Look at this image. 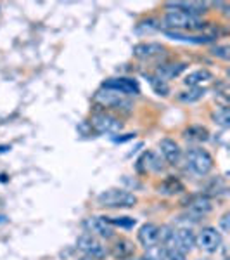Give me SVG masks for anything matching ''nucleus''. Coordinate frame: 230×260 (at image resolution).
I'll list each match as a JSON object with an SVG mask.
<instances>
[{
    "label": "nucleus",
    "instance_id": "f257e3e1",
    "mask_svg": "<svg viewBox=\"0 0 230 260\" xmlns=\"http://www.w3.org/2000/svg\"><path fill=\"white\" fill-rule=\"evenodd\" d=\"M97 203L104 208H132L137 205V196L127 189H107L97 196Z\"/></svg>",
    "mask_w": 230,
    "mask_h": 260
},
{
    "label": "nucleus",
    "instance_id": "f03ea898",
    "mask_svg": "<svg viewBox=\"0 0 230 260\" xmlns=\"http://www.w3.org/2000/svg\"><path fill=\"white\" fill-rule=\"evenodd\" d=\"M165 23L166 26L171 28V31H192V30H201L204 26V23L194 16H189L182 11L177 9H166L165 12Z\"/></svg>",
    "mask_w": 230,
    "mask_h": 260
},
{
    "label": "nucleus",
    "instance_id": "7ed1b4c3",
    "mask_svg": "<svg viewBox=\"0 0 230 260\" xmlns=\"http://www.w3.org/2000/svg\"><path fill=\"white\" fill-rule=\"evenodd\" d=\"M187 165L199 177H206L215 167V160L206 149L203 148H190L187 151Z\"/></svg>",
    "mask_w": 230,
    "mask_h": 260
},
{
    "label": "nucleus",
    "instance_id": "20e7f679",
    "mask_svg": "<svg viewBox=\"0 0 230 260\" xmlns=\"http://www.w3.org/2000/svg\"><path fill=\"white\" fill-rule=\"evenodd\" d=\"M90 125L97 134H107V136H109V134H118V132H121V128H123L121 120L106 111H100V113L92 115Z\"/></svg>",
    "mask_w": 230,
    "mask_h": 260
},
{
    "label": "nucleus",
    "instance_id": "39448f33",
    "mask_svg": "<svg viewBox=\"0 0 230 260\" xmlns=\"http://www.w3.org/2000/svg\"><path fill=\"white\" fill-rule=\"evenodd\" d=\"M76 248L83 251L87 257H90L94 260H102V258H106V255H107V251L104 248L102 243L99 241V238L92 236L89 233H83L82 236H78Z\"/></svg>",
    "mask_w": 230,
    "mask_h": 260
},
{
    "label": "nucleus",
    "instance_id": "423d86ee",
    "mask_svg": "<svg viewBox=\"0 0 230 260\" xmlns=\"http://www.w3.org/2000/svg\"><path fill=\"white\" fill-rule=\"evenodd\" d=\"M95 101L104 108H112V110H130L132 104L130 101L127 99V95L120 94V92L109 90V89H100L95 94Z\"/></svg>",
    "mask_w": 230,
    "mask_h": 260
},
{
    "label": "nucleus",
    "instance_id": "0eeeda50",
    "mask_svg": "<svg viewBox=\"0 0 230 260\" xmlns=\"http://www.w3.org/2000/svg\"><path fill=\"white\" fill-rule=\"evenodd\" d=\"M196 243L199 245L201 250L208 251V253H215V251H218L221 245V233L216 228L208 225V228H203L199 231Z\"/></svg>",
    "mask_w": 230,
    "mask_h": 260
},
{
    "label": "nucleus",
    "instance_id": "6e6552de",
    "mask_svg": "<svg viewBox=\"0 0 230 260\" xmlns=\"http://www.w3.org/2000/svg\"><path fill=\"white\" fill-rule=\"evenodd\" d=\"M83 228L89 234L95 238H104V240H109L112 238V228L107 222V217H89L83 222Z\"/></svg>",
    "mask_w": 230,
    "mask_h": 260
},
{
    "label": "nucleus",
    "instance_id": "1a4fd4ad",
    "mask_svg": "<svg viewBox=\"0 0 230 260\" xmlns=\"http://www.w3.org/2000/svg\"><path fill=\"white\" fill-rule=\"evenodd\" d=\"M187 213H190L196 219H201V217H206L208 213L213 210V203L208 194H192L189 200H187Z\"/></svg>",
    "mask_w": 230,
    "mask_h": 260
},
{
    "label": "nucleus",
    "instance_id": "9d476101",
    "mask_svg": "<svg viewBox=\"0 0 230 260\" xmlns=\"http://www.w3.org/2000/svg\"><path fill=\"white\" fill-rule=\"evenodd\" d=\"M104 89H109L114 92H120L123 95H137L140 92V87L137 80L133 78H127V77H118V78H109L102 83Z\"/></svg>",
    "mask_w": 230,
    "mask_h": 260
},
{
    "label": "nucleus",
    "instance_id": "9b49d317",
    "mask_svg": "<svg viewBox=\"0 0 230 260\" xmlns=\"http://www.w3.org/2000/svg\"><path fill=\"white\" fill-rule=\"evenodd\" d=\"M139 241L145 250H152L160 243V225L152 222L142 225L139 229Z\"/></svg>",
    "mask_w": 230,
    "mask_h": 260
},
{
    "label": "nucleus",
    "instance_id": "f8f14e48",
    "mask_svg": "<svg viewBox=\"0 0 230 260\" xmlns=\"http://www.w3.org/2000/svg\"><path fill=\"white\" fill-rule=\"evenodd\" d=\"M133 56L139 57V59H154V57H160L163 54V47L161 44H156V42H140V44L133 45Z\"/></svg>",
    "mask_w": 230,
    "mask_h": 260
},
{
    "label": "nucleus",
    "instance_id": "ddd939ff",
    "mask_svg": "<svg viewBox=\"0 0 230 260\" xmlns=\"http://www.w3.org/2000/svg\"><path fill=\"white\" fill-rule=\"evenodd\" d=\"M160 151L168 165H178V161H180V158H182V149H180V146H178V142H175L173 139H168V137L161 139Z\"/></svg>",
    "mask_w": 230,
    "mask_h": 260
},
{
    "label": "nucleus",
    "instance_id": "4468645a",
    "mask_svg": "<svg viewBox=\"0 0 230 260\" xmlns=\"http://www.w3.org/2000/svg\"><path fill=\"white\" fill-rule=\"evenodd\" d=\"M194 246H196V236L190 229H187V228L175 229L173 250H178V251H182V253H189Z\"/></svg>",
    "mask_w": 230,
    "mask_h": 260
},
{
    "label": "nucleus",
    "instance_id": "2eb2a0df",
    "mask_svg": "<svg viewBox=\"0 0 230 260\" xmlns=\"http://www.w3.org/2000/svg\"><path fill=\"white\" fill-rule=\"evenodd\" d=\"M111 255L114 260H130L135 255V246L130 240L127 238H120L112 243L111 246Z\"/></svg>",
    "mask_w": 230,
    "mask_h": 260
},
{
    "label": "nucleus",
    "instance_id": "dca6fc26",
    "mask_svg": "<svg viewBox=\"0 0 230 260\" xmlns=\"http://www.w3.org/2000/svg\"><path fill=\"white\" fill-rule=\"evenodd\" d=\"M166 9H177V11L185 12V14H189V16L198 18L199 14L208 12V4H204V2H168L166 4Z\"/></svg>",
    "mask_w": 230,
    "mask_h": 260
},
{
    "label": "nucleus",
    "instance_id": "f3484780",
    "mask_svg": "<svg viewBox=\"0 0 230 260\" xmlns=\"http://www.w3.org/2000/svg\"><path fill=\"white\" fill-rule=\"evenodd\" d=\"M183 191H185V186L182 184V180L173 177V175H170V177H166L165 180H161V182L158 184V192L165 196L182 194Z\"/></svg>",
    "mask_w": 230,
    "mask_h": 260
},
{
    "label": "nucleus",
    "instance_id": "a211bd4d",
    "mask_svg": "<svg viewBox=\"0 0 230 260\" xmlns=\"http://www.w3.org/2000/svg\"><path fill=\"white\" fill-rule=\"evenodd\" d=\"M187 68V64L183 62H170V64H161L156 70V77L161 80H171V78H177L183 70Z\"/></svg>",
    "mask_w": 230,
    "mask_h": 260
},
{
    "label": "nucleus",
    "instance_id": "6ab92c4d",
    "mask_svg": "<svg viewBox=\"0 0 230 260\" xmlns=\"http://www.w3.org/2000/svg\"><path fill=\"white\" fill-rule=\"evenodd\" d=\"M163 33L171 40L189 42V44H210V42L215 40V37H211V35L196 37V35H185V33H180V31H171V30H163Z\"/></svg>",
    "mask_w": 230,
    "mask_h": 260
},
{
    "label": "nucleus",
    "instance_id": "aec40b11",
    "mask_svg": "<svg viewBox=\"0 0 230 260\" xmlns=\"http://www.w3.org/2000/svg\"><path fill=\"white\" fill-rule=\"evenodd\" d=\"M139 167L140 170H152V172H161L163 170V160L158 154H154V153H150V151H147V153H144L142 154V158L139 160Z\"/></svg>",
    "mask_w": 230,
    "mask_h": 260
},
{
    "label": "nucleus",
    "instance_id": "412c9836",
    "mask_svg": "<svg viewBox=\"0 0 230 260\" xmlns=\"http://www.w3.org/2000/svg\"><path fill=\"white\" fill-rule=\"evenodd\" d=\"M211 78H213V75H211L210 70H196V71H192V73L187 75L183 83H185L189 89H192V87H198V85H201V83L211 80Z\"/></svg>",
    "mask_w": 230,
    "mask_h": 260
},
{
    "label": "nucleus",
    "instance_id": "4be33fe9",
    "mask_svg": "<svg viewBox=\"0 0 230 260\" xmlns=\"http://www.w3.org/2000/svg\"><path fill=\"white\" fill-rule=\"evenodd\" d=\"M183 137H185L187 141L206 142L208 139H210V132H208V128L203 127V125H192V127L185 128V132H183Z\"/></svg>",
    "mask_w": 230,
    "mask_h": 260
},
{
    "label": "nucleus",
    "instance_id": "5701e85b",
    "mask_svg": "<svg viewBox=\"0 0 230 260\" xmlns=\"http://www.w3.org/2000/svg\"><path fill=\"white\" fill-rule=\"evenodd\" d=\"M204 94H206V90L201 89V87H192V89L185 90V92H180L178 94V99L182 101V103H198L199 99L204 98Z\"/></svg>",
    "mask_w": 230,
    "mask_h": 260
},
{
    "label": "nucleus",
    "instance_id": "b1692460",
    "mask_svg": "<svg viewBox=\"0 0 230 260\" xmlns=\"http://www.w3.org/2000/svg\"><path fill=\"white\" fill-rule=\"evenodd\" d=\"M147 80L150 83V87H152V90L156 92L158 95H163V98H166V95L170 94L168 83H166L165 80H161V78H158L156 75H147Z\"/></svg>",
    "mask_w": 230,
    "mask_h": 260
},
{
    "label": "nucleus",
    "instance_id": "393cba45",
    "mask_svg": "<svg viewBox=\"0 0 230 260\" xmlns=\"http://www.w3.org/2000/svg\"><path fill=\"white\" fill-rule=\"evenodd\" d=\"M213 120H215V123H218L220 127L228 128L230 127V113H228V108L227 106L216 108V111L213 113Z\"/></svg>",
    "mask_w": 230,
    "mask_h": 260
},
{
    "label": "nucleus",
    "instance_id": "a878e982",
    "mask_svg": "<svg viewBox=\"0 0 230 260\" xmlns=\"http://www.w3.org/2000/svg\"><path fill=\"white\" fill-rule=\"evenodd\" d=\"M107 222H109L111 228L132 229L133 225H135V219H132V217H114V219H109V217H107Z\"/></svg>",
    "mask_w": 230,
    "mask_h": 260
},
{
    "label": "nucleus",
    "instance_id": "bb28decb",
    "mask_svg": "<svg viewBox=\"0 0 230 260\" xmlns=\"http://www.w3.org/2000/svg\"><path fill=\"white\" fill-rule=\"evenodd\" d=\"M163 255H165V260H185V253L173 248H163Z\"/></svg>",
    "mask_w": 230,
    "mask_h": 260
},
{
    "label": "nucleus",
    "instance_id": "cd10ccee",
    "mask_svg": "<svg viewBox=\"0 0 230 260\" xmlns=\"http://www.w3.org/2000/svg\"><path fill=\"white\" fill-rule=\"evenodd\" d=\"M230 49L227 47V45H216L215 49L211 50V54L215 57H220V59H223V61H227L228 59V56H230Z\"/></svg>",
    "mask_w": 230,
    "mask_h": 260
},
{
    "label": "nucleus",
    "instance_id": "c85d7f7f",
    "mask_svg": "<svg viewBox=\"0 0 230 260\" xmlns=\"http://www.w3.org/2000/svg\"><path fill=\"white\" fill-rule=\"evenodd\" d=\"M228 217H230V213H225L223 217H221V220H220V225H221V231L223 233H228Z\"/></svg>",
    "mask_w": 230,
    "mask_h": 260
},
{
    "label": "nucleus",
    "instance_id": "c756f323",
    "mask_svg": "<svg viewBox=\"0 0 230 260\" xmlns=\"http://www.w3.org/2000/svg\"><path fill=\"white\" fill-rule=\"evenodd\" d=\"M135 137V134H127V136H123V137H114V142H127V141H130Z\"/></svg>",
    "mask_w": 230,
    "mask_h": 260
},
{
    "label": "nucleus",
    "instance_id": "7c9ffc66",
    "mask_svg": "<svg viewBox=\"0 0 230 260\" xmlns=\"http://www.w3.org/2000/svg\"><path fill=\"white\" fill-rule=\"evenodd\" d=\"M78 260H94V258H90V257H87V255H85V257H82V258H78Z\"/></svg>",
    "mask_w": 230,
    "mask_h": 260
},
{
    "label": "nucleus",
    "instance_id": "2f4dec72",
    "mask_svg": "<svg viewBox=\"0 0 230 260\" xmlns=\"http://www.w3.org/2000/svg\"><path fill=\"white\" fill-rule=\"evenodd\" d=\"M199 260H208V258H199Z\"/></svg>",
    "mask_w": 230,
    "mask_h": 260
},
{
    "label": "nucleus",
    "instance_id": "473e14b6",
    "mask_svg": "<svg viewBox=\"0 0 230 260\" xmlns=\"http://www.w3.org/2000/svg\"><path fill=\"white\" fill-rule=\"evenodd\" d=\"M130 260H132V258H130ZM133 260H140V258H133Z\"/></svg>",
    "mask_w": 230,
    "mask_h": 260
}]
</instances>
